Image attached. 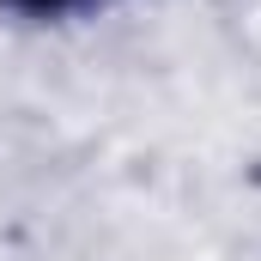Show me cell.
Here are the masks:
<instances>
[{"instance_id": "1", "label": "cell", "mask_w": 261, "mask_h": 261, "mask_svg": "<svg viewBox=\"0 0 261 261\" xmlns=\"http://www.w3.org/2000/svg\"><path fill=\"white\" fill-rule=\"evenodd\" d=\"M18 6H61V0H18Z\"/></svg>"}]
</instances>
